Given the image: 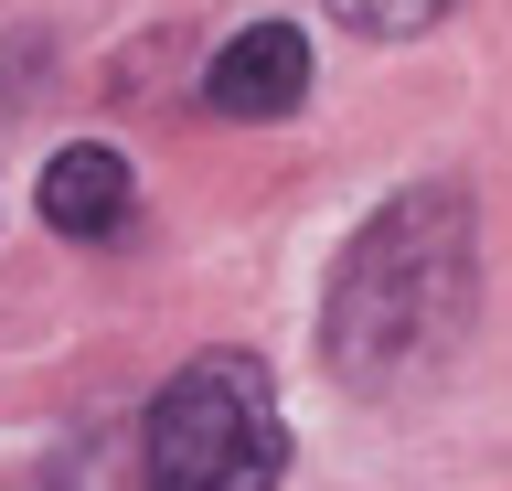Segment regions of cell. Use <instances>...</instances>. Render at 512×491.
I'll return each instance as SVG.
<instances>
[{
    "instance_id": "obj_1",
    "label": "cell",
    "mask_w": 512,
    "mask_h": 491,
    "mask_svg": "<svg viewBox=\"0 0 512 491\" xmlns=\"http://www.w3.org/2000/svg\"><path fill=\"white\" fill-rule=\"evenodd\" d=\"M480 310V225L470 193L448 182H416L374 214V225L342 246L331 289H320V353L352 395H406L427 385L459 331Z\"/></svg>"
},
{
    "instance_id": "obj_2",
    "label": "cell",
    "mask_w": 512,
    "mask_h": 491,
    "mask_svg": "<svg viewBox=\"0 0 512 491\" xmlns=\"http://www.w3.org/2000/svg\"><path fill=\"white\" fill-rule=\"evenodd\" d=\"M288 470V417L256 353H192L150 395L139 491H267Z\"/></svg>"
},
{
    "instance_id": "obj_3",
    "label": "cell",
    "mask_w": 512,
    "mask_h": 491,
    "mask_svg": "<svg viewBox=\"0 0 512 491\" xmlns=\"http://www.w3.org/2000/svg\"><path fill=\"white\" fill-rule=\"evenodd\" d=\"M203 97H214V118H288V107L310 97V43L288 33V22H256V33H235L214 54Z\"/></svg>"
},
{
    "instance_id": "obj_4",
    "label": "cell",
    "mask_w": 512,
    "mask_h": 491,
    "mask_svg": "<svg viewBox=\"0 0 512 491\" xmlns=\"http://www.w3.org/2000/svg\"><path fill=\"white\" fill-rule=\"evenodd\" d=\"M128 203H139V182H128V161L107 139H75L64 161H43V225L64 246H107L128 225Z\"/></svg>"
},
{
    "instance_id": "obj_5",
    "label": "cell",
    "mask_w": 512,
    "mask_h": 491,
    "mask_svg": "<svg viewBox=\"0 0 512 491\" xmlns=\"http://www.w3.org/2000/svg\"><path fill=\"white\" fill-rule=\"evenodd\" d=\"M342 33H363V43H406V33H427V22H448L459 0H320Z\"/></svg>"
}]
</instances>
